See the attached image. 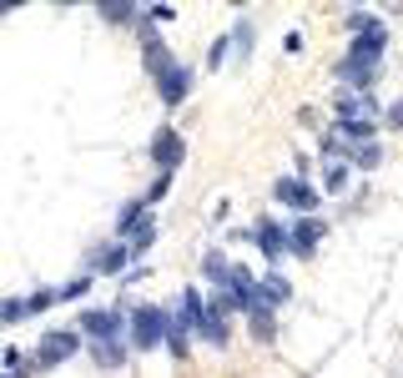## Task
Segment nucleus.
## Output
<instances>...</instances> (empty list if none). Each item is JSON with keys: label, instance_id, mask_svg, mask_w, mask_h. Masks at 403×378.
Masks as SVG:
<instances>
[{"label": "nucleus", "instance_id": "f257e3e1", "mask_svg": "<svg viewBox=\"0 0 403 378\" xmlns=\"http://www.w3.org/2000/svg\"><path fill=\"white\" fill-rule=\"evenodd\" d=\"M393 126H403V107H393Z\"/></svg>", "mask_w": 403, "mask_h": 378}]
</instances>
